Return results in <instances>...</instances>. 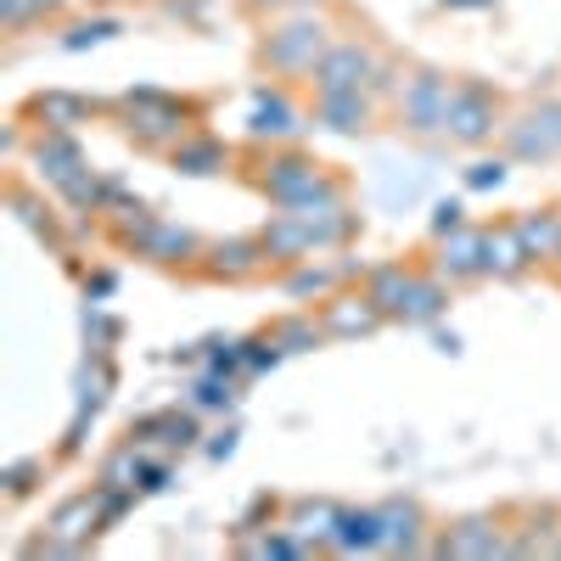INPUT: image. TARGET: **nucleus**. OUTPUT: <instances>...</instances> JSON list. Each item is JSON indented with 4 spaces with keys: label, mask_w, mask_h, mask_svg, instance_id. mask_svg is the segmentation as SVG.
Returning <instances> with one entry per match:
<instances>
[{
    "label": "nucleus",
    "mask_w": 561,
    "mask_h": 561,
    "mask_svg": "<svg viewBox=\"0 0 561 561\" xmlns=\"http://www.w3.org/2000/svg\"><path fill=\"white\" fill-rule=\"evenodd\" d=\"M113 107L124 118V135L147 152H174L180 140L192 135V118H197L192 102H174V96H163V90H124Z\"/></svg>",
    "instance_id": "obj_1"
},
{
    "label": "nucleus",
    "mask_w": 561,
    "mask_h": 561,
    "mask_svg": "<svg viewBox=\"0 0 561 561\" xmlns=\"http://www.w3.org/2000/svg\"><path fill=\"white\" fill-rule=\"evenodd\" d=\"M325 51H332V28L314 18H287L259 39V68L275 79H314Z\"/></svg>",
    "instance_id": "obj_2"
},
{
    "label": "nucleus",
    "mask_w": 561,
    "mask_h": 561,
    "mask_svg": "<svg viewBox=\"0 0 561 561\" xmlns=\"http://www.w3.org/2000/svg\"><path fill=\"white\" fill-rule=\"evenodd\" d=\"M455 84L449 73L438 68H415L399 79V96H393V124L404 135H444L449 124V107H455Z\"/></svg>",
    "instance_id": "obj_3"
},
{
    "label": "nucleus",
    "mask_w": 561,
    "mask_h": 561,
    "mask_svg": "<svg viewBox=\"0 0 561 561\" xmlns=\"http://www.w3.org/2000/svg\"><path fill=\"white\" fill-rule=\"evenodd\" d=\"M337 174H325V163L320 158H309V152H270L264 158V174H259V192L275 203V208H304L309 197H320L325 185H332Z\"/></svg>",
    "instance_id": "obj_4"
},
{
    "label": "nucleus",
    "mask_w": 561,
    "mask_h": 561,
    "mask_svg": "<svg viewBox=\"0 0 561 561\" xmlns=\"http://www.w3.org/2000/svg\"><path fill=\"white\" fill-rule=\"evenodd\" d=\"M107 528V505L102 489H84L73 500H62L51 511V528H45V545H28V556H79L90 539Z\"/></svg>",
    "instance_id": "obj_5"
},
{
    "label": "nucleus",
    "mask_w": 561,
    "mask_h": 561,
    "mask_svg": "<svg viewBox=\"0 0 561 561\" xmlns=\"http://www.w3.org/2000/svg\"><path fill=\"white\" fill-rule=\"evenodd\" d=\"M444 135L455 140V147H489L494 135H505V124H500V96H494L489 84L460 79V84H455V107H449Z\"/></svg>",
    "instance_id": "obj_6"
},
{
    "label": "nucleus",
    "mask_w": 561,
    "mask_h": 561,
    "mask_svg": "<svg viewBox=\"0 0 561 561\" xmlns=\"http://www.w3.org/2000/svg\"><path fill=\"white\" fill-rule=\"evenodd\" d=\"M505 158L517 163H545L561 158V102H534L505 124Z\"/></svg>",
    "instance_id": "obj_7"
},
{
    "label": "nucleus",
    "mask_w": 561,
    "mask_h": 561,
    "mask_svg": "<svg viewBox=\"0 0 561 561\" xmlns=\"http://www.w3.org/2000/svg\"><path fill=\"white\" fill-rule=\"evenodd\" d=\"M382 57L370 51L365 39H332V51L320 57L314 68V96H332V90H370V79H377Z\"/></svg>",
    "instance_id": "obj_8"
},
{
    "label": "nucleus",
    "mask_w": 561,
    "mask_h": 561,
    "mask_svg": "<svg viewBox=\"0 0 561 561\" xmlns=\"http://www.w3.org/2000/svg\"><path fill=\"white\" fill-rule=\"evenodd\" d=\"M433 270L449 280V287H472V280H483L489 275V264H483V230L460 225V230L433 237Z\"/></svg>",
    "instance_id": "obj_9"
},
{
    "label": "nucleus",
    "mask_w": 561,
    "mask_h": 561,
    "mask_svg": "<svg viewBox=\"0 0 561 561\" xmlns=\"http://www.w3.org/2000/svg\"><path fill=\"white\" fill-rule=\"evenodd\" d=\"M382 309L370 293H332V298H320V325H325V337H370V332H382Z\"/></svg>",
    "instance_id": "obj_10"
},
{
    "label": "nucleus",
    "mask_w": 561,
    "mask_h": 561,
    "mask_svg": "<svg viewBox=\"0 0 561 561\" xmlns=\"http://www.w3.org/2000/svg\"><path fill=\"white\" fill-rule=\"evenodd\" d=\"M248 135L259 140H298L304 135V113L280 96V90H253V102H248Z\"/></svg>",
    "instance_id": "obj_11"
},
{
    "label": "nucleus",
    "mask_w": 561,
    "mask_h": 561,
    "mask_svg": "<svg viewBox=\"0 0 561 561\" xmlns=\"http://www.w3.org/2000/svg\"><path fill=\"white\" fill-rule=\"evenodd\" d=\"M377 118V96L370 90H332V96H314V124L337 129V135H365Z\"/></svg>",
    "instance_id": "obj_12"
},
{
    "label": "nucleus",
    "mask_w": 561,
    "mask_h": 561,
    "mask_svg": "<svg viewBox=\"0 0 561 561\" xmlns=\"http://www.w3.org/2000/svg\"><path fill=\"white\" fill-rule=\"evenodd\" d=\"M34 169H39V180L45 185H62L73 180V174H84L90 163H84V152H79V140L68 135V129H45L39 140H34Z\"/></svg>",
    "instance_id": "obj_13"
},
{
    "label": "nucleus",
    "mask_w": 561,
    "mask_h": 561,
    "mask_svg": "<svg viewBox=\"0 0 561 561\" xmlns=\"http://www.w3.org/2000/svg\"><path fill=\"white\" fill-rule=\"evenodd\" d=\"M483 264H489L494 280H523L534 270V259H528V248L517 237V219H500V225L483 230Z\"/></svg>",
    "instance_id": "obj_14"
},
{
    "label": "nucleus",
    "mask_w": 561,
    "mask_h": 561,
    "mask_svg": "<svg viewBox=\"0 0 561 561\" xmlns=\"http://www.w3.org/2000/svg\"><path fill=\"white\" fill-rule=\"evenodd\" d=\"M377 511H382V550H399V556H427L433 550L427 539H421L427 534V517H421L415 500H388Z\"/></svg>",
    "instance_id": "obj_15"
},
{
    "label": "nucleus",
    "mask_w": 561,
    "mask_h": 561,
    "mask_svg": "<svg viewBox=\"0 0 561 561\" xmlns=\"http://www.w3.org/2000/svg\"><path fill=\"white\" fill-rule=\"evenodd\" d=\"M203 259H208V275H214V280H248V275H259V270H270V264H275V259H270V248H264V237L214 242Z\"/></svg>",
    "instance_id": "obj_16"
},
{
    "label": "nucleus",
    "mask_w": 561,
    "mask_h": 561,
    "mask_svg": "<svg viewBox=\"0 0 561 561\" xmlns=\"http://www.w3.org/2000/svg\"><path fill=\"white\" fill-rule=\"evenodd\" d=\"M415 280H421V270H410V264H377L365 275V293L377 298V309L388 314V320H404V309H410V298H415Z\"/></svg>",
    "instance_id": "obj_17"
},
{
    "label": "nucleus",
    "mask_w": 561,
    "mask_h": 561,
    "mask_svg": "<svg viewBox=\"0 0 561 561\" xmlns=\"http://www.w3.org/2000/svg\"><path fill=\"white\" fill-rule=\"evenodd\" d=\"M433 556H505V534H500L494 517H466V523L444 528Z\"/></svg>",
    "instance_id": "obj_18"
},
{
    "label": "nucleus",
    "mask_w": 561,
    "mask_h": 561,
    "mask_svg": "<svg viewBox=\"0 0 561 561\" xmlns=\"http://www.w3.org/2000/svg\"><path fill=\"white\" fill-rule=\"evenodd\" d=\"M517 237H523V248H528L534 264H556V253H561V208H528V214H517Z\"/></svg>",
    "instance_id": "obj_19"
},
{
    "label": "nucleus",
    "mask_w": 561,
    "mask_h": 561,
    "mask_svg": "<svg viewBox=\"0 0 561 561\" xmlns=\"http://www.w3.org/2000/svg\"><path fill=\"white\" fill-rule=\"evenodd\" d=\"M332 550H337V556H359V550H382V511H377V505H359V511H343V517H337V534H332Z\"/></svg>",
    "instance_id": "obj_20"
},
{
    "label": "nucleus",
    "mask_w": 561,
    "mask_h": 561,
    "mask_svg": "<svg viewBox=\"0 0 561 561\" xmlns=\"http://www.w3.org/2000/svg\"><path fill=\"white\" fill-rule=\"evenodd\" d=\"M337 517H343V505H332V500H298V505H293V517H287V528H293L309 550H314V545L332 550Z\"/></svg>",
    "instance_id": "obj_21"
},
{
    "label": "nucleus",
    "mask_w": 561,
    "mask_h": 561,
    "mask_svg": "<svg viewBox=\"0 0 561 561\" xmlns=\"http://www.w3.org/2000/svg\"><path fill=\"white\" fill-rule=\"evenodd\" d=\"M140 259H152V264H192V259H203V242L192 237V230H180V225L158 219L152 237L140 242Z\"/></svg>",
    "instance_id": "obj_22"
},
{
    "label": "nucleus",
    "mask_w": 561,
    "mask_h": 561,
    "mask_svg": "<svg viewBox=\"0 0 561 561\" xmlns=\"http://www.w3.org/2000/svg\"><path fill=\"white\" fill-rule=\"evenodd\" d=\"M169 163H174L180 174H225L230 147H225V140H214V135H185L180 147L169 152Z\"/></svg>",
    "instance_id": "obj_23"
},
{
    "label": "nucleus",
    "mask_w": 561,
    "mask_h": 561,
    "mask_svg": "<svg viewBox=\"0 0 561 561\" xmlns=\"http://www.w3.org/2000/svg\"><path fill=\"white\" fill-rule=\"evenodd\" d=\"M348 270H354V264H314V259H304V264L287 270V293H293V298H332L337 280H343Z\"/></svg>",
    "instance_id": "obj_24"
},
{
    "label": "nucleus",
    "mask_w": 561,
    "mask_h": 561,
    "mask_svg": "<svg viewBox=\"0 0 561 561\" xmlns=\"http://www.w3.org/2000/svg\"><path fill=\"white\" fill-rule=\"evenodd\" d=\"M444 309H449V280H444L438 270H421L415 298H410V309H404V325H433Z\"/></svg>",
    "instance_id": "obj_25"
},
{
    "label": "nucleus",
    "mask_w": 561,
    "mask_h": 561,
    "mask_svg": "<svg viewBox=\"0 0 561 561\" xmlns=\"http://www.w3.org/2000/svg\"><path fill=\"white\" fill-rule=\"evenodd\" d=\"M270 337H275L280 354H304V348H314L325 337V325H320V314H293V320H275Z\"/></svg>",
    "instance_id": "obj_26"
},
{
    "label": "nucleus",
    "mask_w": 561,
    "mask_h": 561,
    "mask_svg": "<svg viewBox=\"0 0 561 561\" xmlns=\"http://www.w3.org/2000/svg\"><path fill=\"white\" fill-rule=\"evenodd\" d=\"M28 113L45 118V129H73V124L90 113V102H84V96H62V90H51V96H34Z\"/></svg>",
    "instance_id": "obj_27"
},
{
    "label": "nucleus",
    "mask_w": 561,
    "mask_h": 561,
    "mask_svg": "<svg viewBox=\"0 0 561 561\" xmlns=\"http://www.w3.org/2000/svg\"><path fill=\"white\" fill-rule=\"evenodd\" d=\"M107 388H113V370H107L102 359H96V370L84 365V370H79V410H84V415H96L102 399H107Z\"/></svg>",
    "instance_id": "obj_28"
},
{
    "label": "nucleus",
    "mask_w": 561,
    "mask_h": 561,
    "mask_svg": "<svg viewBox=\"0 0 561 561\" xmlns=\"http://www.w3.org/2000/svg\"><path fill=\"white\" fill-rule=\"evenodd\" d=\"M113 34H118V18H90V23H73L62 45H68V51H84V45H102Z\"/></svg>",
    "instance_id": "obj_29"
},
{
    "label": "nucleus",
    "mask_w": 561,
    "mask_h": 561,
    "mask_svg": "<svg viewBox=\"0 0 561 561\" xmlns=\"http://www.w3.org/2000/svg\"><path fill=\"white\" fill-rule=\"evenodd\" d=\"M505 158H478L472 169H466V185H472V192H500V185H505Z\"/></svg>",
    "instance_id": "obj_30"
},
{
    "label": "nucleus",
    "mask_w": 561,
    "mask_h": 561,
    "mask_svg": "<svg viewBox=\"0 0 561 561\" xmlns=\"http://www.w3.org/2000/svg\"><path fill=\"white\" fill-rule=\"evenodd\" d=\"M230 399H237V382L219 377V370H208V377L197 382V404H203V410H219V404H230Z\"/></svg>",
    "instance_id": "obj_31"
},
{
    "label": "nucleus",
    "mask_w": 561,
    "mask_h": 561,
    "mask_svg": "<svg viewBox=\"0 0 561 561\" xmlns=\"http://www.w3.org/2000/svg\"><path fill=\"white\" fill-rule=\"evenodd\" d=\"M466 225V203L460 197H438L433 203V237H444V230H460Z\"/></svg>",
    "instance_id": "obj_32"
},
{
    "label": "nucleus",
    "mask_w": 561,
    "mask_h": 561,
    "mask_svg": "<svg viewBox=\"0 0 561 561\" xmlns=\"http://www.w3.org/2000/svg\"><path fill=\"white\" fill-rule=\"evenodd\" d=\"M494 0H438V12H483Z\"/></svg>",
    "instance_id": "obj_33"
},
{
    "label": "nucleus",
    "mask_w": 561,
    "mask_h": 561,
    "mask_svg": "<svg viewBox=\"0 0 561 561\" xmlns=\"http://www.w3.org/2000/svg\"><path fill=\"white\" fill-rule=\"evenodd\" d=\"M230 449H237V433H225V438H219V444H208V455H214V460H225V455H230Z\"/></svg>",
    "instance_id": "obj_34"
},
{
    "label": "nucleus",
    "mask_w": 561,
    "mask_h": 561,
    "mask_svg": "<svg viewBox=\"0 0 561 561\" xmlns=\"http://www.w3.org/2000/svg\"><path fill=\"white\" fill-rule=\"evenodd\" d=\"M68 0H34V18H45V12H62Z\"/></svg>",
    "instance_id": "obj_35"
},
{
    "label": "nucleus",
    "mask_w": 561,
    "mask_h": 561,
    "mask_svg": "<svg viewBox=\"0 0 561 561\" xmlns=\"http://www.w3.org/2000/svg\"><path fill=\"white\" fill-rule=\"evenodd\" d=\"M550 556H561V528H556V545H550Z\"/></svg>",
    "instance_id": "obj_36"
}]
</instances>
